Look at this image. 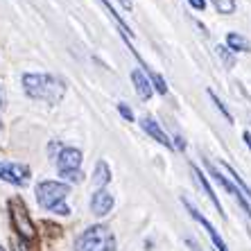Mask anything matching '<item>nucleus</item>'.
I'll list each match as a JSON object with an SVG mask.
<instances>
[{"label": "nucleus", "instance_id": "f257e3e1", "mask_svg": "<svg viewBox=\"0 0 251 251\" xmlns=\"http://www.w3.org/2000/svg\"><path fill=\"white\" fill-rule=\"evenodd\" d=\"M23 91L27 93V98H32V100H41V102L57 104L66 95V84H64V79H59L57 75L27 73V75H23Z\"/></svg>", "mask_w": 251, "mask_h": 251}, {"label": "nucleus", "instance_id": "f03ea898", "mask_svg": "<svg viewBox=\"0 0 251 251\" xmlns=\"http://www.w3.org/2000/svg\"><path fill=\"white\" fill-rule=\"evenodd\" d=\"M70 193V186L64 181H41L36 186V199L43 208L52 210L57 215H68L70 208L66 206V197Z\"/></svg>", "mask_w": 251, "mask_h": 251}, {"label": "nucleus", "instance_id": "7ed1b4c3", "mask_svg": "<svg viewBox=\"0 0 251 251\" xmlns=\"http://www.w3.org/2000/svg\"><path fill=\"white\" fill-rule=\"evenodd\" d=\"M75 251H116V235L104 224H95L75 240Z\"/></svg>", "mask_w": 251, "mask_h": 251}, {"label": "nucleus", "instance_id": "20e7f679", "mask_svg": "<svg viewBox=\"0 0 251 251\" xmlns=\"http://www.w3.org/2000/svg\"><path fill=\"white\" fill-rule=\"evenodd\" d=\"M82 150L77 147H61V152L57 154V165H59V175L61 179H66V183H75L82 181Z\"/></svg>", "mask_w": 251, "mask_h": 251}, {"label": "nucleus", "instance_id": "39448f33", "mask_svg": "<svg viewBox=\"0 0 251 251\" xmlns=\"http://www.w3.org/2000/svg\"><path fill=\"white\" fill-rule=\"evenodd\" d=\"M9 215H12V222H14V228H16V233L21 235L23 240H32L36 235L34 231V224L29 220V213L25 208V204L21 199H12L9 201Z\"/></svg>", "mask_w": 251, "mask_h": 251}, {"label": "nucleus", "instance_id": "423d86ee", "mask_svg": "<svg viewBox=\"0 0 251 251\" xmlns=\"http://www.w3.org/2000/svg\"><path fill=\"white\" fill-rule=\"evenodd\" d=\"M204 161H206V165H208V175L213 176V179H215V181L220 183V186H222L224 190H226V193L235 199V201H238V204H240V208L245 210L247 215H249V220H251V201H249V199H247L242 193H240V188L235 186L233 181H228L226 176H224L222 172H220V170L215 168V165H210V161H208V158H204Z\"/></svg>", "mask_w": 251, "mask_h": 251}, {"label": "nucleus", "instance_id": "0eeeda50", "mask_svg": "<svg viewBox=\"0 0 251 251\" xmlns=\"http://www.w3.org/2000/svg\"><path fill=\"white\" fill-rule=\"evenodd\" d=\"M181 201H183V206H186V210H188V213H190V215H193V220H195V222H199V224H201V226L206 228V233L210 235V240H213V245H215V249H217V251H228V247L224 245L222 235L217 233V228L213 226V224H210L208 220H206V217L201 215V213H199V210L195 208L193 204H190V199H188V197H183Z\"/></svg>", "mask_w": 251, "mask_h": 251}, {"label": "nucleus", "instance_id": "6e6552de", "mask_svg": "<svg viewBox=\"0 0 251 251\" xmlns=\"http://www.w3.org/2000/svg\"><path fill=\"white\" fill-rule=\"evenodd\" d=\"M29 172L27 165L23 163H0V179L7 183H12V186H23L25 181H29Z\"/></svg>", "mask_w": 251, "mask_h": 251}, {"label": "nucleus", "instance_id": "1a4fd4ad", "mask_svg": "<svg viewBox=\"0 0 251 251\" xmlns=\"http://www.w3.org/2000/svg\"><path fill=\"white\" fill-rule=\"evenodd\" d=\"M113 195L106 190V188H100V190H95L93 197H91V210H93V215L98 217H104L109 215L113 210Z\"/></svg>", "mask_w": 251, "mask_h": 251}, {"label": "nucleus", "instance_id": "9d476101", "mask_svg": "<svg viewBox=\"0 0 251 251\" xmlns=\"http://www.w3.org/2000/svg\"><path fill=\"white\" fill-rule=\"evenodd\" d=\"M140 127H143V131H145L150 138L156 140L158 145H163V147H168V150H172V140L168 138V134L163 131V127L156 123V118L145 116L143 120H140Z\"/></svg>", "mask_w": 251, "mask_h": 251}, {"label": "nucleus", "instance_id": "9b49d317", "mask_svg": "<svg viewBox=\"0 0 251 251\" xmlns=\"http://www.w3.org/2000/svg\"><path fill=\"white\" fill-rule=\"evenodd\" d=\"M131 84H134L136 93L140 95V100L152 98V84H150V77H147L145 70H131Z\"/></svg>", "mask_w": 251, "mask_h": 251}, {"label": "nucleus", "instance_id": "f8f14e48", "mask_svg": "<svg viewBox=\"0 0 251 251\" xmlns=\"http://www.w3.org/2000/svg\"><path fill=\"white\" fill-rule=\"evenodd\" d=\"M193 172H195V176H197V181H199V186H201V190L206 193V197L210 199V204L215 206V210L220 213L222 217H226V213H224V208H222V204H220V199H217V195H215V190H213V186H210L208 181H206V176H204V172L199 168H195L193 165Z\"/></svg>", "mask_w": 251, "mask_h": 251}, {"label": "nucleus", "instance_id": "ddd939ff", "mask_svg": "<svg viewBox=\"0 0 251 251\" xmlns=\"http://www.w3.org/2000/svg\"><path fill=\"white\" fill-rule=\"evenodd\" d=\"M109 181H111V170H109L106 161H98V165H95V172H93V186L100 190V188L109 186Z\"/></svg>", "mask_w": 251, "mask_h": 251}, {"label": "nucleus", "instance_id": "4468645a", "mask_svg": "<svg viewBox=\"0 0 251 251\" xmlns=\"http://www.w3.org/2000/svg\"><path fill=\"white\" fill-rule=\"evenodd\" d=\"M226 48L231 52H249L251 50L249 41L242 34H238V32H228L226 34Z\"/></svg>", "mask_w": 251, "mask_h": 251}, {"label": "nucleus", "instance_id": "2eb2a0df", "mask_svg": "<svg viewBox=\"0 0 251 251\" xmlns=\"http://www.w3.org/2000/svg\"><path fill=\"white\" fill-rule=\"evenodd\" d=\"M100 2H102V7H104L106 12L111 14V18H113V21H116V23H118V27L123 29V34H125V36H127V39H134V32H131V27H129V25H127V23H125L123 18L118 16V14H116V9H113V7H111V5H109V0H100Z\"/></svg>", "mask_w": 251, "mask_h": 251}, {"label": "nucleus", "instance_id": "dca6fc26", "mask_svg": "<svg viewBox=\"0 0 251 251\" xmlns=\"http://www.w3.org/2000/svg\"><path fill=\"white\" fill-rule=\"evenodd\" d=\"M222 168L226 170V172H228V175H231V176H233V183H235V186L240 188V193H242V195H245V197H247V199H249V201H251V188L247 186L245 181H242V176H240L238 172H235V170L231 168V165H228V163H222Z\"/></svg>", "mask_w": 251, "mask_h": 251}, {"label": "nucleus", "instance_id": "f3484780", "mask_svg": "<svg viewBox=\"0 0 251 251\" xmlns=\"http://www.w3.org/2000/svg\"><path fill=\"white\" fill-rule=\"evenodd\" d=\"M215 52L220 54V59H222V64L226 66V68H233L235 66V52H231V50H226L224 46H217Z\"/></svg>", "mask_w": 251, "mask_h": 251}, {"label": "nucleus", "instance_id": "a211bd4d", "mask_svg": "<svg viewBox=\"0 0 251 251\" xmlns=\"http://www.w3.org/2000/svg\"><path fill=\"white\" fill-rule=\"evenodd\" d=\"M210 5L215 7L220 14H233L235 12V0H210Z\"/></svg>", "mask_w": 251, "mask_h": 251}, {"label": "nucleus", "instance_id": "6ab92c4d", "mask_svg": "<svg viewBox=\"0 0 251 251\" xmlns=\"http://www.w3.org/2000/svg\"><path fill=\"white\" fill-rule=\"evenodd\" d=\"M208 95H210V100H213V104L217 106V111H220V113H222V116H224V120H228V125H233V116L228 113V109H226V106H224V102H222V100L217 98V95L213 93L210 88H208Z\"/></svg>", "mask_w": 251, "mask_h": 251}, {"label": "nucleus", "instance_id": "aec40b11", "mask_svg": "<svg viewBox=\"0 0 251 251\" xmlns=\"http://www.w3.org/2000/svg\"><path fill=\"white\" fill-rule=\"evenodd\" d=\"M118 111H120V116H123L125 120H129V123L134 120V113H131V109H129L125 102H120V104H118Z\"/></svg>", "mask_w": 251, "mask_h": 251}, {"label": "nucleus", "instance_id": "412c9836", "mask_svg": "<svg viewBox=\"0 0 251 251\" xmlns=\"http://www.w3.org/2000/svg\"><path fill=\"white\" fill-rule=\"evenodd\" d=\"M190 2V7H195L197 12H201V9H206V0H188Z\"/></svg>", "mask_w": 251, "mask_h": 251}, {"label": "nucleus", "instance_id": "4be33fe9", "mask_svg": "<svg viewBox=\"0 0 251 251\" xmlns=\"http://www.w3.org/2000/svg\"><path fill=\"white\" fill-rule=\"evenodd\" d=\"M120 5H123V9H127V12H131L134 9V0H118Z\"/></svg>", "mask_w": 251, "mask_h": 251}, {"label": "nucleus", "instance_id": "5701e85b", "mask_svg": "<svg viewBox=\"0 0 251 251\" xmlns=\"http://www.w3.org/2000/svg\"><path fill=\"white\" fill-rule=\"evenodd\" d=\"M242 140H245V143H247V147H249V150H251V131H245V134H242Z\"/></svg>", "mask_w": 251, "mask_h": 251}, {"label": "nucleus", "instance_id": "b1692460", "mask_svg": "<svg viewBox=\"0 0 251 251\" xmlns=\"http://www.w3.org/2000/svg\"><path fill=\"white\" fill-rule=\"evenodd\" d=\"M0 106H2V86H0Z\"/></svg>", "mask_w": 251, "mask_h": 251}, {"label": "nucleus", "instance_id": "393cba45", "mask_svg": "<svg viewBox=\"0 0 251 251\" xmlns=\"http://www.w3.org/2000/svg\"><path fill=\"white\" fill-rule=\"evenodd\" d=\"M0 251H5V249H2V247H0Z\"/></svg>", "mask_w": 251, "mask_h": 251}]
</instances>
